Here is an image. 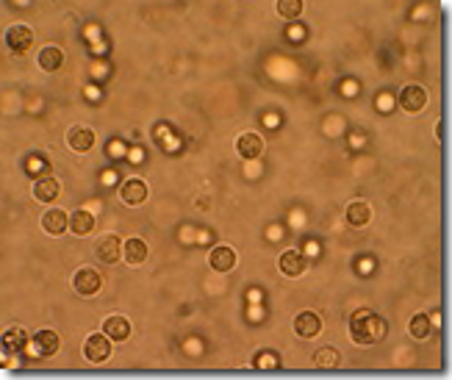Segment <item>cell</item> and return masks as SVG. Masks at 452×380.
<instances>
[{
	"label": "cell",
	"instance_id": "19",
	"mask_svg": "<svg viewBox=\"0 0 452 380\" xmlns=\"http://www.w3.org/2000/svg\"><path fill=\"white\" fill-rule=\"evenodd\" d=\"M122 256H125L128 264L139 267V264L147 258V245H144L142 239H128V242L122 245Z\"/></svg>",
	"mask_w": 452,
	"mask_h": 380
},
{
	"label": "cell",
	"instance_id": "11",
	"mask_svg": "<svg viewBox=\"0 0 452 380\" xmlns=\"http://www.w3.org/2000/svg\"><path fill=\"white\" fill-rule=\"evenodd\" d=\"M6 42H9V47L14 53H25L31 47V42H34V31L28 25H12L6 31Z\"/></svg>",
	"mask_w": 452,
	"mask_h": 380
},
{
	"label": "cell",
	"instance_id": "13",
	"mask_svg": "<svg viewBox=\"0 0 452 380\" xmlns=\"http://www.w3.org/2000/svg\"><path fill=\"white\" fill-rule=\"evenodd\" d=\"M120 197H122L125 205H139V203H144V200H147V186H144V181H139V178L125 181L122 189H120Z\"/></svg>",
	"mask_w": 452,
	"mask_h": 380
},
{
	"label": "cell",
	"instance_id": "16",
	"mask_svg": "<svg viewBox=\"0 0 452 380\" xmlns=\"http://www.w3.org/2000/svg\"><path fill=\"white\" fill-rule=\"evenodd\" d=\"M58 194H61V183L56 178H50V175L47 178H39L34 183V197L42 200V203H53Z\"/></svg>",
	"mask_w": 452,
	"mask_h": 380
},
{
	"label": "cell",
	"instance_id": "10",
	"mask_svg": "<svg viewBox=\"0 0 452 380\" xmlns=\"http://www.w3.org/2000/svg\"><path fill=\"white\" fill-rule=\"evenodd\" d=\"M42 227H45V234H50V236H61L67 227H69V216H67V211H61V208H50L45 216H42Z\"/></svg>",
	"mask_w": 452,
	"mask_h": 380
},
{
	"label": "cell",
	"instance_id": "8",
	"mask_svg": "<svg viewBox=\"0 0 452 380\" xmlns=\"http://www.w3.org/2000/svg\"><path fill=\"white\" fill-rule=\"evenodd\" d=\"M58 333H53V331H39L34 339H31V347H34V353L36 355H42V358H50V355H56L58 353Z\"/></svg>",
	"mask_w": 452,
	"mask_h": 380
},
{
	"label": "cell",
	"instance_id": "24",
	"mask_svg": "<svg viewBox=\"0 0 452 380\" xmlns=\"http://www.w3.org/2000/svg\"><path fill=\"white\" fill-rule=\"evenodd\" d=\"M300 12H303V3H300V0H280L278 3V14L286 20H297Z\"/></svg>",
	"mask_w": 452,
	"mask_h": 380
},
{
	"label": "cell",
	"instance_id": "5",
	"mask_svg": "<svg viewBox=\"0 0 452 380\" xmlns=\"http://www.w3.org/2000/svg\"><path fill=\"white\" fill-rule=\"evenodd\" d=\"M319 331H322V320H319V314H314V311H300V314L294 317V333H297V336L314 339Z\"/></svg>",
	"mask_w": 452,
	"mask_h": 380
},
{
	"label": "cell",
	"instance_id": "23",
	"mask_svg": "<svg viewBox=\"0 0 452 380\" xmlns=\"http://www.w3.org/2000/svg\"><path fill=\"white\" fill-rule=\"evenodd\" d=\"M411 336L414 339H427L430 336V331H433V325H430V317L427 314H416L414 320H411Z\"/></svg>",
	"mask_w": 452,
	"mask_h": 380
},
{
	"label": "cell",
	"instance_id": "21",
	"mask_svg": "<svg viewBox=\"0 0 452 380\" xmlns=\"http://www.w3.org/2000/svg\"><path fill=\"white\" fill-rule=\"evenodd\" d=\"M3 347H6V353H20L23 347H28V336H25V331H23V328H12V331H6V333H3Z\"/></svg>",
	"mask_w": 452,
	"mask_h": 380
},
{
	"label": "cell",
	"instance_id": "2",
	"mask_svg": "<svg viewBox=\"0 0 452 380\" xmlns=\"http://www.w3.org/2000/svg\"><path fill=\"white\" fill-rule=\"evenodd\" d=\"M72 286H75V291H78V294L92 297V294L100 291L103 278H100V272H95L92 267H84V269H78V272L72 275Z\"/></svg>",
	"mask_w": 452,
	"mask_h": 380
},
{
	"label": "cell",
	"instance_id": "7",
	"mask_svg": "<svg viewBox=\"0 0 452 380\" xmlns=\"http://www.w3.org/2000/svg\"><path fill=\"white\" fill-rule=\"evenodd\" d=\"M425 103H427V92H425L422 87H405V89L400 92V109L408 111V114L422 111Z\"/></svg>",
	"mask_w": 452,
	"mask_h": 380
},
{
	"label": "cell",
	"instance_id": "18",
	"mask_svg": "<svg viewBox=\"0 0 452 380\" xmlns=\"http://www.w3.org/2000/svg\"><path fill=\"white\" fill-rule=\"evenodd\" d=\"M369 219H372V208H369V203L355 200V203L347 205V222H350L352 227H363Z\"/></svg>",
	"mask_w": 452,
	"mask_h": 380
},
{
	"label": "cell",
	"instance_id": "22",
	"mask_svg": "<svg viewBox=\"0 0 452 380\" xmlns=\"http://www.w3.org/2000/svg\"><path fill=\"white\" fill-rule=\"evenodd\" d=\"M314 364L319 369H336L339 366V350L336 347H322L314 353Z\"/></svg>",
	"mask_w": 452,
	"mask_h": 380
},
{
	"label": "cell",
	"instance_id": "26",
	"mask_svg": "<svg viewBox=\"0 0 452 380\" xmlns=\"http://www.w3.org/2000/svg\"><path fill=\"white\" fill-rule=\"evenodd\" d=\"M289 39L300 42V39H303V31H300V28H289Z\"/></svg>",
	"mask_w": 452,
	"mask_h": 380
},
{
	"label": "cell",
	"instance_id": "12",
	"mask_svg": "<svg viewBox=\"0 0 452 380\" xmlns=\"http://www.w3.org/2000/svg\"><path fill=\"white\" fill-rule=\"evenodd\" d=\"M208 264H211V269H216V272H231V269L236 267V253H234L228 245L214 247L211 256H208Z\"/></svg>",
	"mask_w": 452,
	"mask_h": 380
},
{
	"label": "cell",
	"instance_id": "3",
	"mask_svg": "<svg viewBox=\"0 0 452 380\" xmlns=\"http://www.w3.org/2000/svg\"><path fill=\"white\" fill-rule=\"evenodd\" d=\"M84 355H87L92 364L109 361V355H111V339H109L106 333H92V336L87 339V344H84Z\"/></svg>",
	"mask_w": 452,
	"mask_h": 380
},
{
	"label": "cell",
	"instance_id": "4",
	"mask_svg": "<svg viewBox=\"0 0 452 380\" xmlns=\"http://www.w3.org/2000/svg\"><path fill=\"white\" fill-rule=\"evenodd\" d=\"M67 144L75 150V153H87V150L95 147V131L89 125H72L67 133Z\"/></svg>",
	"mask_w": 452,
	"mask_h": 380
},
{
	"label": "cell",
	"instance_id": "9",
	"mask_svg": "<svg viewBox=\"0 0 452 380\" xmlns=\"http://www.w3.org/2000/svg\"><path fill=\"white\" fill-rule=\"evenodd\" d=\"M236 150H239L242 159L253 161V159H258L264 153V139L258 133H242L239 142H236Z\"/></svg>",
	"mask_w": 452,
	"mask_h": 380
},
{
	"label": "cell",
	"instance_id": "20",
	"mask_svg": "<svg viewBox=\"0 0 452 380\" xmlns=\"http://www.w3.org/2000/svg\"><path fill=\"white\" fill-rule=\"evenodd\" d=\"M61 64H64V53H61L58 47L50 45V47H42V50H39V67H42V69L56 72Z\"/></svg>",
	"mask_w": 452,
	"mask_h": 380
},
{
	"label": "cell",
	"instance_id": "6",
	"mask_svg": "<svg viewBox=\"0 0 452 380\" xmlns=\"http://www.w3.org/2000/svg\"><path fill=\"white\" fill-rule=\"evenodd\" d=\"M120 253H122V242H120V236H114V234L100 236L98 245H95V256H98L103 264H114V261L120 258Z\"/></svg>",
	"mask_w": 452,
	"mask_h": 380
},
{
	"label": "cell",
	"instance_id": "1",
	"mask_svg": "<svg viewBox=\"0 0 452 380\" xmlns=\"http://www.w3.org/2000/svg\"><path fill=\"white\" fill-rule=\"evenodd\" d=\"M350 336L355 344H374L386 336V320L369 309H361L350 320Z\"/></svg>",
	"mask_w": 452,
	"mask_h": 380
},
{
	"label": "cell",
	"instance_id": "17",
	"mask_svg": "<svg viewBox=\"0 0 452 380\" xmlns=\"http://www.w3.org/2000/svg\"><path fill=\"white\" fill-rule=\"evenodd\" d=\"M303 269H306V258H303V253H297V250H286V253L280 256V272H283V275L297 278Z\"/></svg>",
	"mask_w": 452,
	"mask_h": 380
},
{
	"label": "cell",
	"instance_id": "14",
	"mask_svg": "<svg viewBox=\"0 0 452 380\" xmlns=\"http://www.w3.org/2000/svg\"><path fill=\"white\" fill-rule=\"evenodd\" d=\"M69 231H72L75 236H89V234L95 231V214L87 211V208L72 211V216H69Z\"/></svg>",
	"mask_w": 452,
	"mask_h": 380
},
{
	"label": "cell",
	"instance_id": "15",
	"mask_svg": "<svg viewBox=\"0 0 452 380\" xmlns=\"http://www.w3.org/2000/svg\"><path fill=\"white\" fill-rule=\"evenodd\" d=\"M103 333H106L111 342H125V339L131 336V322H128L125 317L114 314V317H109V320L103 322Z\"/></svg>",
	"mask_w": 452,
	"mask_h": 380
},
{
	"label": "cell",
	"instance_id": "25",
	"mask_svg": "<svg viewBox=\"0 0 452 380\" xmlns=\"http://www.w3.org/2000/svg\"><path fill=\"white\" fill-rule=\"evenodd\" d=\"M258 366H261V369H275V366H278V358H275L272 353H261V355H258Z\"/></svg>",
	"mask_w": 452,
	"mask_h": 380
}]
</instances>
